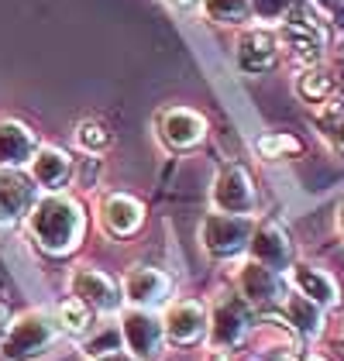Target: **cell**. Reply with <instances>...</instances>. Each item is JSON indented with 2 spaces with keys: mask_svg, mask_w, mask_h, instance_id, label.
Here are the masks:
<instances>
[{
  "mask_svg": "<svg viewBox=\"0 0 344 361\" xmlns=\"http://www.w3.org/2000/svg\"><path fill=\"white\" fill-rule=\"evenodd\" d=\"M28 221H31L35 241L45 251H52V255H66V251L76 248L80 238H83V224H86L80 203L59 193L45 196V200H35Z\"/></svg>",
  "mask_w": 344,
  "mask_h": 361,
  "instance_id": "obj_1",
  "label": "cell"
},
{
  "mask_svg": "<svg viewBox=\"0 0 344 361\" xmlns=\"http://www.w3.org/2000/svg\"><path fill=\"white\" fill-rule=\"evenodd\" d=\"M56 337H59V324L49 313L35 310V313H25L21 320H14L7 327L0 351H4V358H11V361H28V358L45 355L56 344Z\"/></svg>",
  "mask_w": 344,
  "mask_h": 361,
  "instance_id": "obj_2",
  "label": "cell"
},
{
  "mask_svg": "<svg viewBox=\"0 0 344 361\" xmlns=\"http://www.w3.org/2000/svg\"><path fill=\"white\" fill-rule=\"evenodd\" d=\"M252 231L255 221L252 217H234V214H210L203 221L200 234H203V248L217 258H234L248 248L252 241Z\"/></svg>",
  "mask_w": 344,
  "mask_h": 361,
  "instance_id": "obj_3",
  "label": "cell"
},
{
  "mask_svg": "<svg viewBox=\"0 0 344 361\" xmlns=\"http://www.w3.org/2000/svg\"><path fill=\"white\" fill-rule=\"evenodd\" d=\"M214 207L217 214H234V217H252L258 207V190L248 176V169L228 166L214 179Z\"/></svg>",
  "mask_w": 344,
  "mask_h": 361,
  "instance_id": "obj_4",
  "label": "cell"
},
{
  "mask_svg": "<svg viewBox=\"0 0 344 361\" xmlns=\"http://www.w3.org/2000/svg\"><path fill=\"white\" fill-rule=\"evenodd\" d=\"M252 320H255V310L245 303L241 296H231L224 303H217L214 317H207V331H210V344L214 348H238L248 331H252Z\"/></svg>",
  "mask_w": 344,
  "mask_h": 361,
  "instance_id": "obj_5",
  "label": "cell"
},
{
  "mask_svg": "<svg viewBox=\"0 0 344 361\" xmlns=\"http://www.w3.org/2000/svg\"><path fill=\"white\" fill-rule=\"evenodd\" d=\"M238 289H241V300L252 306V310H276V306L286 303L289 289L286 279L258 262H248L238 276Z\"/></svg>",
  "mask_w": 344,
  "mask_h": 361,
  "instance_id": "obj_6",
  "label": "cell"
},
{
  "mask_svg": "<svg viewBox=\"0 0 344 361\" xmlns=\"http://www.w3.org/2000/svg\"><path fill=\"white\" fill-rule=\"evenodd\" d=\"M248 248H252V262L272 269V272H279V276H283L286 269H293V241H289V231L283 224L262 221L255 231H252Z\"/></svg>",
  "mask_w": 344,
  "mask_h": 361,
  "instance_id": "obj_7",
  "label": "cell"
},
{
  "mask_svg": "<svg viewBox=\"0 0 344 361\" xmlns=\"http://www.w3.org/2000/svg\"><path fill=\"white\" fill-rule=\"evenodd\" d=\"M162 320L152 317V310H128L121 317V341L131 348L135 358H152L162 348Z\"/></svg>",
  "mask_w": 344,
  "mask_h": 361,
  "instance_id": "obj_8",
  "label": "cell"
},
{
  "mask_svg": "<svg viewBox=\"0 0 344 361\" xmlns=\"http://www.w3.org/2000/svg\"><path fill=\"white\" fill-rule=\"evenodd\" d=\"M73 296L80 300L83 306L90 310H100V313H114L117 306H121V289H117V282L107 272H97V269H80V272H73Z\"/></svg>",
  "mask_w": 344,
  "mask_h": 361,
  "instance_id": "obj_9",
  "label": "cell"
},
{
  "mask_svg": "<svg viewBox=\"0 0 344 361\" xmlns=\"http://www.w3.org/2000/svg\"><path fill=\"white\" fill-rule=\"evenodd\" d=\"M169 293H172L169 276L159 272V269H148V265H135L124 276V289H121V296L131 300L138 310H152V306L166 303Z\"/></svg>",
  "mask_w": 344,
  "mask_h": 361,
  "instance_id": "obj_10",
  "label": "cell"
},
{
  "mask_svg": "<svg viewBox=\"0 0 344 361\" xmlns=\"http://www.w3.org/2000/svg\"><path fill=\"white\" fill-rule=\"evenodd\" d=\"M162 334L169 337L172 344H197L207 334V310H203V303H197V300H176L166 310Z\"/></svg>",
  "mask_w": 344,
  "mask_h": 361,
  "instance_id": "obj_11",
  "label": "cell"
},
{
  "mask_svg": "<svg viewBox=\"0 0 344 361\" xmlns=\"http://www.w3.org/2000/svg\"><path fill=\"white\" fill-rule=\"evenodd\" d=\"M159 135H162V141H166L169 148L186 152V148H197L203 141V135H207V121H203L197 111L169 107V111H162V117H159Z\"/></svg>",
  "mask_w": 344,
  "mask_h": 361,
  "instance_id": "obj_12",
  "label": "cell"
},
{
  "mask_svg": "<svg viewBox=\"0 0 344 361\" xmlns=\"http://www.w3.org/2000/svg\"><path fill=\"white\" fill-rule=\"evenodd\" d=\"M279 62V38L269 28H248L238 38V66L245 73H269Z\"/></svg>",
  "mask_w": 344,
  "mask_h": 361,
  "instance_id": "obj_13",
  "label": "cell"
},
{
  "mask_svg": "<svg viewBox=\"0 0 344 361\" xmlns=\"http://www.w3.org/2000/svg\"><path fill=\"white\" fill-rule=\"evenodd\" d=\"M35 207V183L18 169H0V224H18Z\"/></svg>",
  "mask_w": 344,
  "mask_h": 361,
  "instance_id": "obj_14",
  "label": "cell"
},
{
  "mask_svg": "<svg viewBox=\"0 0 344 361\" xmlns=\"http://www.w3.org/2000/svg\"><path fill=\"white\" fill-rule=\"evenodd\" d=\"M100 217H104V227L117 234V238H128V234H135L145 221V207L135 200V196L128 193H114L104 200V207H100Z\"/></svg>",
  "mask_w": 344,
  "mask_h": 361,
  "instance_id": "obj_15",
  "label": "cell"
},
{
  "mask_svg": "<svg viewBox=\"0 0 344 361\" xmlns=\"http://www.w3.org/2000/svg\"><path fill=\"white\" fill-rule=\"evenodd\" d=\"M38 152L35 135L21 121H0V169H18L31 162Z\"/></svg>",
  "mask_w": 344,
  "mask_h": 361,
  "instance_id": "obj_16",
  "label": "cell"
},
{
  "mask_svg": "<svg viewBox=\"0 0 344 361\" xmlns=\"http://www.w3.org/2000/svg\"><path fill=\"white\" fill-rule=\"evenodd\" d=\"M293 286H296L300 296L314 300L320 310H327V306H334L341 300L338 282L327 276V272H320V269H310V265H293Z\"/></svg>",
  "mask_w": 344,
  "mask_h": 361,
  "instance_id": "obj_17",
  "label": "cell"
},
{
  "mask_svg": "<svg viewBox=\"0 0 344 361\" xmlns=\"http://www.w3.org/2000/svg\"><path fill=\"white\" fill-rule=\"evenodd\" d=\"M69 169H73V162H69V155L62 148H38L35 159H31V183H38L45 190H56L69 179Z\"/></svg>",
  "mask_w": 344,
  "mask_h": 361,
  "instance_id": "obj_18",
  "label": "cell"
},
{
  "mask_svg": "<svg viewBox=\"0 0 344 361\" xmlns=\"http://www.w3.org/2000/svg\"><path fill=\"white\" fill-rule=\"evenodd\" d=\"M283 313H286L289 327L300 337H320V331H324V310L300 293H289L286 303H283Z\"/></svg>",
  "mask_w": 344,
  "mask_h": 361,
  "instance_id": "obj_19",
  "label": "cell"
},
{
  "mask_svg": "<svg viewBox=\"0 0 344 361\" xmlns=\"http://www.w3.org/2000/svg\"><path fill=\"white\" fill-rule=\"evenodd\" d=\"M203 11L217 25H245L255 14L252 0H203Z\"/></svg>",
  "mask_w": 344,
  "mask_h": 361,
  "instance_id": "obj_20",
  "label": "cell"
},
{
  "mask_svg": "<svg viewBox=\"0 0 344 361\" xmlns=\"http://www.w3.org/2000/svg\"><path fill=\"white\" fill-rule=\"evenodd\" d=\"M300 97L303 100H327L331 93H334V83H331V73L327 69H320V66H310V69H303V76H300Z\"/></svg>",
  "mask_w": 344,
  "mask_h": 361,
  "instance_id": "obj_21",
  "label": "cell"
},
{
  "mask_svg": "<svg viewBox=\"0 0 344 361\" xmlns=\"http://www.w3.org/2000/svg\"><path fill=\"white\" fill-rule=\"evenodd\" d=\"M56 320L62 327H69V331H86V327H90V306H83L73 296V300H66V303L59 306Z\"/></svg>",
  "mask_w": 344,
  "mask_h": 361,
  "instance_id": "obj_22",
  "label": "cell"
},
{
  "mask_svg": "<svg viewBox=\"0 0 344 361\" xmlns=\"http://www.w3.org/2000/svg\"><path fill=\"white\" fill-rule=\"evenodd\" d=\"M258 152L265 159H279V155H296L300 152V141L289 138V135H269V138L258 141Z\"/></svg>",
  "mask_w": 344,
  "mask_h": 361,
  "instance_id": "obj_23",
  "label": "cell"
},
{
  "mask_svg": "<svg viewBox=\"0 0 344 361\" xmlns=\"http://www.w3.org/2000/svg\"><path fill=\"white\" fill-rule=\"evenodd\" d=\"M76 141L83 145L86 152H100V148H107L111 135L104 131V124H97V121H83V124H80V131H76Z\"/></svg>",
  "mask_w": 344,
  "mask_h": 361,
  "instance_id": "obj_24",
  "label": "cell"
},
{
  "mask_svg": "<svg viewBox=\"0 0 344 361\" xmlns=\"http://www.w3.org/2000/svg\"><path fill=\"white\" fill-rule=\"evenodd\" d=\"M121 348V331L117 327H107V331H100L90 344H86V355H93V358H100V355H107V351H117Z\"/></svg>",
  "mask_w": 344,
  "mask_h": 361,
  "instance_id": "obj_25",
  "label": "cell"
},
{
  "mask_svg": "<svg viewBox=\"0 0 344 361\" xmlns=\"http://www.w3.org/2000/svg\"><path fill=\"white\" fill-rule=\"evenodd\" d=\"M327 138L338 145V152H344V117H334V121H327Z\"/></svg>",
  "mask_w": 344,
  "mask_h": 361,
  "instance_id": "obj_26",
  "label": "cell"
},
{
  "mask_svg": "<svg viewBox=\"0 0 344 361\" xmlns=\"http://www.w3.org/2000/svg\"><path fill=\"white\" fill-rule=\"evenodd\" d=\"M331 83H334V90H341V93H344V52L338 56L334 69H331Z\"/></svg>",
  "mask_w": 344,
  "mask_h": 361,
  "instance_id": "obj_27",
  "label": "cell"
},
{
  "mask_svg": "<svg viewBox=\"0 0 344 361\" xmlns=\"http://www.w3.org/2000/svg\"><path fill=\"white\" fill-rule=\"evenodd\" d=\"M93 361H138V358L131 351H121L117 348V351H107V355H100V358H93Z\"/></svg>",
  "mask_w": 344,
  "mask_h": 361,
  "instance_id": "obj_28",
  "label": "cell"
},
{
  "mask_svg": "<svg viewBox=\"0 0 344 361\" xmlns=\"http://www.w3.org/2000/svg\"><path fill=\"white\" fill-rule=\"evenodd\" d=\"M7 324H11V320H7V306L0 303V344H4V334H7Z\"/></svg>",
  "mask_w": 344,
  "mask_h": 361,
  "instance_id": "obj_29",
  "label": "cell"
},
{
  "mask_svg": "<svg viewBox=\"0 0 344 361\" xmlns=\"http://www.w3.org/2000/svg\"><path fill=\"white\" fill-rule=\"evenodd\" d=\"M320 7H327V11H344V0H314Z\"/></svg>",
  "mask_w": 344,
  "mask_h": 361,
  "instance_id": "obj_30",
  "label": "cell"
},
{
  "mask_svg": "<svg viewBox=\"0 0 344 361\" xmlns=\"http://www.w3.org/2000/svg\"><path fill=\"white\" fill-rule=\"evenodd\" d=\"M172 7H193V4H197V0H169Z\"/></svg>",
  "mask_w": 344,
  "mask_h": 361,
  "instance_id": "obj_31",
  "label": "cell"
},
{
  "mask_svg": "<svg viewBox=\"0 0 344 361\" xmlns=\"http://www.w3.org/2000/svg\"><path fill=\"white\" fill-rule=\"evenodd\" d=\"M300 361H327V358H324V355H314V351H310V355H303Z\"/></svg>",
  "mask_w": 344,
  "mask_h": 361,
  "instance_id": "obj_32",
  "label": "cell"
},
{
  "mask_svg": "<svg viewBox=\"0 0 344 361\" xmlns=\"http://www.w3.org/2000/svg\"><path fill=\"white\" fill-rule=\"evenodd\" d=\"M341 231H344V207H341Z\"/></svg>",
  "mask_w": 344,
  "mask_h": 361,
  "instance_id": "obj_33",
  "label": "cell"
}]
</instances>
